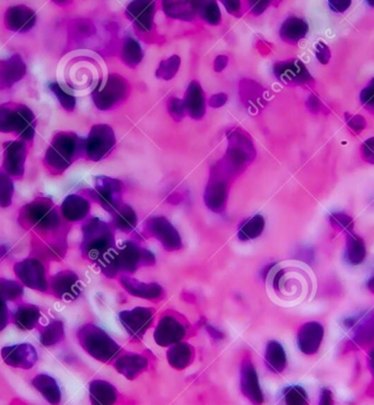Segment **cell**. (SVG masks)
Listing matches in <instances>:
<instances>
[{
  "mask_svg": "<svg viewBox=\"0 0 374 405\" xmlns=\"http://www.w3.org/2000/svg\"><path fill=\"white\" fill-rule=\"evenodd\" d=\"M81 252L99 265L115 251V239L111 227L101 219L91 218L83 227Z\"/></svg>",
  "mask_w": 374,
  "mask_h": 405,
  "instance_id": "6da1fadb",
  "label": "cell"
},
{
  "mask_svg": "<svg viewBox=\"0 0 374 405\" xmlns=\"http://www.w3.org/2000/svg\"><path fill=\"white\" fill-rule=\"evenodd\" d=\"M85 151V141L74 132H58L45 155V164L53 173H62Z\"/></svg>",
  "mask_w": 374,
  "mask_h": 405,
  "instance_id": "7a4b0ae2",
  "label": "cell"
},
{
  "mask_svg": "<svg viewBox=\"0 0 374 405\" xmlns=\"http://www.w3.org/2000/svg\"><path fill=\"white\" fill-rule=\"evenodd\" d=\"M77 338L91 357L104 364L117 359L121 352L119 344L103 329L92 323L83 325L78 330Z\"/></svg>",
  "mask_w": 374,
  "mask_h": 405,
  "instance_id": "3957f363",
  "label": "cell"
},
{
  "mask_svg": "<svg viewBox=\"0 0 374 405\" xmlns=\"http://www.w3.org/2000/svg\"><path fill=\"white\" fill-rule=\"evenodd\" d=\"M0 132H13L24 141H31L35 135L33 112L22 104L0 105Z\"/></svg>",
  "mask_w": 374,
  "mask_h": 405,
  "instance_id": "277c9868",
  "label": "cell"
},
{
  "mask_svg": "<svg viewBox=\"0 0 374 405\" xmlns=\"http://www.w3.org/2000/svg\"><path fill=\"white\" fill-rule=\"evenodd\" d=\"M20 219L26 226L45 232L54 230L60 225V216L53 203L47 198H39L24 206L21 211Z\"/></svg>",
  "mask_w": 374,
  "mask_h": 405,
  "instance_id": "5b68a950",
  "label": "cell"
},
{
  "mask_svg": "<svg viewBox=\"0 0 374 405\" xmlns=\"http://www.w3.org/2000/svg\"><path fill=\"white\" fill-rule=\"evenodd\" d=\"M128 85L121 76L110 75L103 83H99L92 94L93 102L99 110H110L125 99Z\"/></svg>",
  "mask_w": 374,
  "mask_h": 405,
  "instance_id": "8992f818",
  "label": "cell"
},
{
  "mask_svg": "<svg viewBox=\"0 0 374 405\" xmlns=\"http://www.w3.org/2000/svg\"><path fill=\"white\" fill-rule=\"evenodd\" d=\"M117 138L111 126L94 125L85 141V153L92 162H100L113 150Z\"/></svg>",
  "mask_w": 374,
  "mask_h": 405,
  "instance_id": "52a82bcc",
  "label": "cell"
},
{
  "mask_svg": "<svg viewBox=\"0 0 374 405\" xmlns=\"http://www.w3.org/2000/svg\"><path fill=\"white\" fill-rule=\"evenodd\" d=\"M155 310L147 307H136L132 310L119 312V319L125 331L133 338H142L151 327Z\"/></svg>",
  "mask_w": 374,
  "mask_h": 405,
  "instance_id": "ba28073f",
  "label": "cell"
},
{
  "mask_svg": "<svg viewBox=\"0 0 374 405\" xmlns=\"http://www.w3.org/2000/svg\"><path fill=\"white\" fill-rule=\"evenodd\" d=\"M229 171L214 169V175L210 178V183L205 191V203L207 207L214 213H222L227 205L228 192H229Z\"/></svg>",
  "mask_w": 374,
  "mask_h": 405,
  "instance_id": "9c48e42d",
  "label": "cell"
},
{
  "mask_svg": "<svg viewBox=\"0 0 374 405\" xmlns=\"http://www.w3.org/2000/svg\"><path fill=\"white\" fill-rule=\"evenodd\" d=\"M254 147L248 138L243 134L233 132L229 137V148L226 156L225 166L231 173L239 171L254 158Z\"/></svg>",
  "mask_w": 374,
  "mask_h": 405,
  "instance_id": "30bf717a",
  "label": "cell"
},
{
  "mask_svg": "<svg viewBox=\"0 0 374 405\" xmlns=\"http://www.w3.org/2000/svg\"><path fill=\"white\" fill-rule=\"evenodd\" d=\"M15 273L21 283L28 288L35 291H46L47 279L45 266L37 259H26L15 265Z\"/></svg>",
  "mask_w": 374,
  "mask_h": 405,
  "instance_id": "8fae6325",
  "label": "cell"
},
{
  "mask_svg": "<svg viewBox=\"0 0 374 405\" xmlns=\"http://www.w3.org/2000/svg\"><path fill=\"white\" fill-rule=\"evenodd\" d=\"M185 335L186 327L181 320L172 314H165L155 327L153 338L158 345L168 347L182 342Z\"/></svg>",
  "mask_w": 374,
  "mask_h": 405,
  "instance_id": "7c38bea8",
  "label": "cell"
},
{
  "mask_svg": "<svg viewBox=\"0 0 374 405\" xmlns=\"http://www.w3.org/2000/svg\"><path fill=\"white\" fill-rule=\"evenodd\" d=\"M147 228L167 251H178L181 249V236L168 219L161 216L153 217L148 221Z\"/></svg>",
  "mask_w": 374,
  "mask_h": 405,
  "instance_id": "4fadbf2b",
  "label": "cell"
},
{
  "mask_svg": "<svg viewBox=\"0 0 374 405\" xmlns=\"http://www.w3.org/2000/svg\"><path fill=\"white\" fill-rule=\"evenodd\" d=\"M3 170L9 177L21 179L24 175L28 149L24 141H6L3 144Z\"/></svg>",
  "mask_w": 374,
  "mask_h": 405,
  "instance_id": "5bb4252c",
  "label": "cell"
},
{
  "mask_svg": "<svg viewBox=\"0 0 374 405\" xmlns=\"http://www.w3.org/2000/svg\"><path fill=\"white\" fill-rule=\"evenodd\" d=\"M274 74L279 80L289 85H309L313 83L312 76L305 64L299 60L276 62Z\"/></svg>",
  "mask_w": 374,
  "mask_h": 405,
  "instance_id": "9a60e30c",
  "label": "cell"
},
{
  "mask_svg": "<svg viewBox=\"0 0 374 405\" xmlns=\"http://www.w3.org/2000/svg\"><path fill=\"white\" fill-rule=\"evenodd\" d=\"M96 198L104 209L113 213L121 205V183L113 178H96Z\"/></svg>",
  "mask_w": 374,
  "mask_h": 405,
  "instance_id": "2e32d148",
  "label": "cell"
},
{
  "mask_svg": "<svg viewBox=\"0 0 374 405\" xmlns=\"http://www.w3.org/2000/svg\"><path fill=\"white\" fill-rule=\"evenodd\" d=\"M1 357L8 366L30 369L37 361V352L31 344L7 346L1 350Z\"/></svg>",
  "mask_w": 374,
  "mask_h": 405,
  "instance_id": "e0dca14e",
  "label": "cell"
},
{
  "mask_svg": "<svg viewBox=\"0 0 374 405\" xmlns=\"http://www.w3.org/2000/svg\"><path fill=\"white\" fill-rule=\"evenodd\" d=\"M241 391L254 405L264 402V395L260 386L257 372L250 359H244L240 370Z\"/></svg>",
  "mask_w": 374,
  "mask_h": 405,
  "instance_id": "ac0fdd59",
  "label": "cell"
},
{
  "mask_svg": "<svg viewBox=\"0 0 374 405\" xmlns=\"http://www.w3.org/2000/svg\"><path fill=\"white\" fill-rule=\"evenodd\" d=\"M324 338V327L318 321L302 325L298 331L297 344L300 352L311 356L318 353Z\"/></svg>",
  "mask_w": 374,
  "mask_h": 405,
  "instance_id": "d6986e66",
  "label": "cell"
},
{
  "mask_svg": "<svg viewBox=\"0 0 374 405\" xmlns=\"http://www.w3.org/2000/svg\"><path fill=\"white\" fill-rule=\"evenodd\" d=\"M51 287L55 296L64 300H75L81 293L79 277L71 270H62L53 276Z\"/></svg>",
  "mask_w": 374,
  "mask_h": 405,
  "instance_id": "ffe728a7",
  "label": "cell"
},
{
  "mask_svg": "<svg viewBox=\"0 0 374 405\" xmlns=\"http://www.w3.org/2000/svg\"><path fill=\"white\" fill-rule=\"evenodd\" d=\"M37 24V15L26 6H12L5 13V26L7 29L19 33L30 31Z\"/></svg>",
  "mask_w": 374,
  "mask_h": 405,
  "instance_id": "44dd1931",
  "label": "cell"
},
{
  "mask_svg": "<svg viewBox=\"0 0 374 405\" xmlns=\"http://www.w3.org/2000/svg\"><path fill=\"white\" fill-rule=\"evenodd\" d=\"M351 338L360 347L374 343V312L364 313L358 318H351L348 321Z\"/></svg>",
  "mask_w": 374,
  "mask_h": 405,
  "instance_id": "7402d4cb",
  "label": "cell"
},
{
  "mask_svg": "<svg viewBox=\"0 0 374 405\" xmlns=\"http://www.w3.org/2000/svg\"><path fill=\"white\" fill-rule=\"evenodd\" d=\"M26 74V62L21 55L15 54L7 60H0V89L11 88L24 78Z\"/></svg>",
  "mask_w": 374,
  "mask_h": 405,
  "instance_id": "603a6c76",
  "label": "cell"
},
{
  "mask_svg": "<svg viewBox=\"0 0 374 405\" xmlns=\"http://www.w3.org/2000/svg\"><path fill=\"white\" fill-rule=\"evenodd\" d=\"M119 283L129 295L138 297V298L159 300L164 296V291L157 283H142L128 276L119 278Z\"/></svg>",
  "mask_w": 374,
  "mask_h": 405,
  "instance_id": "cb8c5ba5",
  "label": "cell"
},
{
  "mask_svg": "<svg viewBox=\"0 0 374 405\" xmlns=\"http://www.w3.org/2000/svg\"><path fill=\"white\" fill-rule=\"evenodd\" d=\"M155 12V1H133L126 9V15L142 31L153 29Z\"/></svg>",
  "mask_w": 374,
  "mask_h": 405,
  "instance_id": "d4e9b609",
  "label": "cell"
},
{
  "mask_svg": "<svg viewBox=\"0 0 374 405\" xmlns=\"http://www.w3.org/2000/svg\"><path fill=\"white\" fill-rule=\"evenodd\" d=\"M148 364L149 363L145 356L128 353L119 356L114 363V367L121 376H124L127 379L134 380L145 372Z\"/></svg>",
  "mask_w": 374,
  "mask_h": 405,
  "instance_id": "484cf974",
  "label": "cell"
},
{
  "mask_svg": "<svg viewBox=\"0 0 374 405\" xmlns=\"http://www.w3.org/2000/svg\"><path fill=\"white\" fill-rule=\"evenodd\" d=\"M184 105L189 117L194 120H201L206 113L205 94L197 81H192L184 96Z\"/></svg>",
  "mask_w": 374,
  "mask_h": 405,
  "instance_id": "4316f807",
  "label": "cell"
},
{
  "mask_svg": "<svg viewBox=\"0 0 374 405\" xmlns=\"http://www.w3.org/2000/svg\"><path fill=\"white\" fill-rule=\"evenodd\" d=\"M90 212V204L79 195H69L62 204V215L66 221L76 223L85 219Z\"/></svg>",
  "mask_w": 374,
  "mask_h": 405,
  "instance_id": "83f0119b",
  "label": "cell"
},
{
  "mask_svg": "<svg viewBox=\"0 0 374 405\" xmlns=\"http://www.w3.org/2000/svg\"><path fill=\"white\" fill-rule=\"evenodd\" d=\"M92 405H113L117 400V391L114 386L104 380H94L89 387Z\"/></svg>",
  "mask_w": 374,
  "mask_h": 405,
  "instance_id": "f1b7e54d",
  "label": "cell"
},
{
  "mask_svg": "<svg viewBox=\"0 0 374 405\" xmlns=\"http://www.w3.org/2000/svg\"><path fill=\"white\" fill-rule=\"evenodd\" d=\"M32 385L41 393L47 402L58 405L62 401V393L56 380L49 374H37L32 380Z\"/></svg>",
  "mask_w": 374,
  "mask_h": 405,
  "instance_id": "f546056e",
  "label": "cell"
},
{
  "mask_svg": "<svg viewBox=\"0 0 374 405\" xmlns=\"http://www.w3.org/2000/svg\"><path fill=\"white\" fill-rule=\"evenodd\" d=\"M307 32H309V24L305 19L290 17L284 21L280 28V37L287 43L296 44L302 39H305Z\"/></svg>",
  "mask_w": 374,
  "mask_h": 405,
  "instance_id": "4dcf8cb0",
  "label": "cell"
},
{
  "mask_svg": "<svg viewBox=\"0 0 374 405\" xmlns=\"http://www.w3.org/2000/svg\"><path fill=\"white\" fill-rule=\"evenodd\" d=\"M194 356H195V352H194L193 346L184 342L171 346L167 353L169 364L176 370H183L186 367H189L193 361Z\"/></svg>",
  "mask_w": 374,
  "mask_h": 405,
  "instance_id": "1f68e13d",
  "label": "cell"
},
{
  "mask_svg": "<svg viewBox=\"0 0 374 405\" xmlns=\"http://www.w3.org/2000/svg\"><path fill=\"white\" fill-rule=\"evenodd\" d=\"M265 364L274 374H280L287 367V354L284 346L277 341H271L265 350Z\"/></svg>",
  "mask_w": 374,
  "mask_h": 405,
  "instance_id": "d6a6232c",
  "label": "cell"
},
{
  "mask_svg": "<svg viewBox=\"0 0 374 405\" xmlns=\"http://www.w3.org/2000/svg\"><path fill=\"white\" fill-rule=\"evenodd\" d=\"M366 257V248L362 236L348 232L346 238V248H345V261L351 266L362 264Z\"/></svg>",
  "mask_w": 374,
  "mask_h": 405,
  "instance_id": "836d02e7",
  "label": "cell"
},
{
  "mask_svg": "<svg viewBox=\"0 0 374 405\" xmlns=\"http://www.w3.org/2000/svg\"><path fill=\"white\" fill-rule=\"evenodd\" d=\"M41 311L34 304H21L13 314V322L21 330H32L39 322Z\"/></svg>",
  "mask_w": 374,
  "mask_h": 405,
  "instance_id": "e575fe53",
  "label": "cell"
},
{
  "mask_svg": "<svg viewBox=\"0 0 374 405\" xmlns=\"http://www.w3.org/2000/svg\"><path fill=\"white\" fill-rule=\"evenodd\" d=\"M162 6L170 18L191 21L197 15L195 1H163Z\"/></svg>",
  "mask_w": 374,
  "mask_h": 405,
  "instance_id": "d590c367",
  "label": "cell"
},
{
  "mask_svg": "<svg viewBox=\"0 0 374 405\" xmlns=\"http://www.w3.org/2000/svg\"><path fill=\"white\" fill-rule=\"evenodd\" d=\"M112 214L114 226L121 232H130L137 226V215L129 205H121Z\"/></svg>",
  "mask_w": 374,
  "mask_h": 405,
  "instance_id": "8d00e7d4",
  "label": "cell"
},
{
  "mask_svg": "<svg viewBox=\"0 0 374 405\" xmlns=\"http://www.w3.org/2000/svg\"><path fill=\"white\" fill-rule=\"evenodd\" d=\"M264 228H265V219L263 216L255 215L241 225L237 236L241 241L254 240L261 236Z\"/></svg>",
  "mask_w": 374,
  "mask_h": 405,
  "instance_id": "74e56055",
  "label": "cell"
},
{
  "mask_svg": "<svg viewBox=\"0 0 374 405\" xmlns=\"http://www.w3.org/2000/svg\"><path fill=\"white\" fill-rule=\"evenodd\" d=\"M144 55H142V46L133 37H127L125 40L123 49H121V60L129 67H136L142 62Z\"/></svg>",
  "mask_w": 374,
  "mask_h": 405,
  "instance_id": "f35d334b",
  "label": "cell"
},
{
  "mask_svg": "<svg viewBox=\"0 0 374 405\" xmlns=\"http://www.w3.org/2000/svg\"><path fill=\"white\" fill-rule=\"evenodd\" d=\"M64 325L60 320H54L45 327L44 330L42 331L40 342H41L42 345L49 347V346H54L60 343L64 340Z\"/></svg>",
  "mask_w": 374,
  "mask_h": 405,
  "instance_id": "ab89813d",
  "label": "cell"
},
{
  "mask_svg": "<svg viewBox=\"0 0 374 405\" xmlns=\"http://www.w3.org/2000/svg\"><path fill=\"white\" fill-rule=\"evenodd\" d=\"M197 15L208 24H219L221 21V11L216 1H195Z\"/></svg>",
  "mask_w": 374,
  "mask_h": 405,
  "instance_id": "60d3db41",
  "label": "cell"
},
{
  "mask_svg": "<svg viewBox=\"0 0 374 405\" xmlns=\"http://www.w3.org/2000/svg\"><path fill=\"white\" fill-rule=\"evenodd\" d=\"M286 405H309V395L305 388L300 386H290L282 393Z\"/></svg>",
  "mask_w": 374,
  "mask_h": 405,
  "instance_id": "b9f144b4",
  "label": "cell"
},
{
  "mask_svg": "<svg viewBox=\"0 0 374 405\" xmlns=\"http://www.w3.org/2000/svg\"><path fill=\"white\" fill-rule=\"evenodd\" d=\"M180 66H181V58H178V55H173L172 58L163 60V62H160L159 68H158V78L170 80L176 75L178 69H180Z\"/></svg>",
  "mask_w": 374,
  "mask_h": 405,
  "instance_id": "7bdbcfd3",
  "label": "cell"
},
{
  "mask_svg": "<svg viewBox=\"0 0 374 405\" xmlns=\"http://www.w3.org/2000/svg\"><path fill=\"white\" fill-rule=\"evenodd\" d=\"M24 294V287L20 284L10 279L0 278V298L7 300H16Z\"/></svg>",
  "mask_w": 374,
  "mask_h": 405,
  "instance_id": "ee69618b",
  "label": "cell"
},
{
  "mask_svg": "<svg viewBox=\"0 0 374 405\" xmlns=\"http://www.w3.org/2000/svg\"><path fill=\"white\" fill-rule=\"evenodd\" d=\"M13 189L12 180L8 174L0 171V206L9 207L12 202Z\"/></svg>",
  "mask_w": 374,
  "mask_h": 405,
  "instance_id": "f6af8a7d",
  "label": "cell"
},
{
  "mask_svg": "<svg viewBox=\"0 0 374 405\" xmlns=\"http://www.w3.org/2000/svg\"><path fill=\"white\" fill-rule=\"evenodd\" d=\"M49 89L56 96L57 99L66 111H74L76 107L75 96L65 92L64 89L57 83H49Z\"/></svg>",
  "mask_w": 374,
  "mask_h": 405,
  "instance_id": "bcb514c9",
  "label": "cell"
},
{
  "mask_svg": "<svg viewBox=\"0 0 374 405\" xmlns=\"http://www.w3.org/2000/svg\"><path fill=\"white\" fill-rule=\"evenodd\" d=\"M330 223L337 232H352L354 229V221L350 216L345 213H333L330 216Z\"/></svg>",
  "mask_w": 374,
  "mask_h": 405,
  "instance_id": "7dc6e473",
  "label": "cell"
},
{
  "mask_svg": "<svg viewBox=\"0 0 374 405\" xmlns=\"http://www.w3.org/2000/svg\"><path fill=\"white\" fill-rule=\"evenodd\" d=\"M360 101L368 111L374 114V78L370 81L368 86L362 89V94H360Z\"/></svg>",
  "mask_w": 374,
  "mask_h": 405,
  "instance_id": "c3c4849f",
  "label": "cell"
},
{
  "mask_svg": "<svg viewBox=\"0 0 374 405\" xmlns=\"http://www.w3.org/2000/svg\"><path fill=\"white\" fill-rule=\"evenodd\" d=\"M169 113L171 117H173L174 120L181 121L185 115V105H184L183 100L173 98L171 99L168 103Z\"/></svg>",
  "mask_w": 374,
  "mask_h": 405,
  "instance_id": "681fc988",
  "label": "cell"
},
{
  "mask_svg": "<svg viewBox=\"0 0 374 405\" xmlns=\"http://www.w3.org/2000/svg\"><path fill=\"white\" fill-rule=\"evenodd\" d=\"M346 121L348 128L355 134H359L366 128V121L364 120V117H362V115H352L346 113Z\"/></svg>",
  "mask_w": 374,
  "mask_h": 405,
  "instance_id": "f907efd6",
  "label": "cell"
},
{
  "mask_svg": "<svg viewBox=\"0 0 374 405\" xmlns=\"http://www.w3.org/2000/svg\"><path fill=\"white\" fill-rule=\"evenodd\" d=\"M362 157L364 162L374 164V137L366 139L362 146Z\"/></svg>",
  "mask_w": 374,
  "mask_h": 405,
  "instance_id": "816d5d0a",
  "label": "cell"
},
{
  "mask_svg": "<svg viewBox=\"0 0 374 405\" xmlns=\"http://www.w3.org/2000/svg\"><path fill=\"white\" fill-rule=\"evenodd\" d=\"M315 55H316L318 62L323 65H326L330 62V51L328 45L323 41L318 42V44L315 45Z\"/></svg>",
  "mask_w": 374,
  "mask_h": 405,
  "instance_id": "f5cc1de1",
  "label": "cell"
},
{
  "mask_svg": "<svg viewBox=\"0 0 374 405\" xmlns=\"http://www.w3.org/2000/svg\"><path fill=\"white\" fill-rule=\"evenodd\" d=\"M328 5L334 12L341 13L345 12L350 7L351 1L350 0H330L328 1Z\"/></svg>",
  "mask_w": 374,
  "mask_h": 405,
  "instance_id": "db71d44e",
  "label": "cell"
},
{
  "mask_svg": "<svg viewBox=\"0 0 374 405\" xmlns=\"http://www.w3.org/2000/svg\"><path fill=\"white\" fill-rule=\"evenodd\" d=\"M3 299L0 298V332L8 325V307Z\"/></svg>",
  "mask_w": 374,
  "mask_h": 405,
  "instance_id": "11a10c76",
  "label": "cell"
},
{
  "mask_svg": "<svg viewBox=\"0 0 374 405\" xmlns=\"http://www.w3.org/2000/svg\"><path fill=\"white\" fill-rule=\"evenodd\" d=\"M318 405H334L333 393L328 388H324L321 391L320 401Z\"/></svg>",
  "mask_w": 374,
  "mask_h": 405,
  "instance_id": "9f6ffc18",
  "label": "cell"
},
{
  "mask_svg": "<svg viewBox=\"0 0 374 405\" xmlns=\"http://www.w3.org/2000/svg\"><path fill=\"white\" fill-rule=\"evenodd\" d=\"M271 1H250V9L254 15H261L269 7Z\"/></svg>",
  "mask_w": 374,
  "mask_h": 405,
  "instance_id": "6f0895ef",
  "label": "cell"
},
{
  "mask_svg": "<svg viewBox=\"0 0 374 405\" xmlns=\"http://www.w3.org/2000/svg\"><path fill=\"white\" fill-rule=\"evenodd\" d=\"M228 96L225 94H216V96H212L210 99V104L212 107H220L222 105H225L226 102H227Z\"/></svg>",
  "mask_w": 374,
  "mask_h": 405,
  "instance_id": "680465c9",
  "label": "cell"
},
{
  "mask_svg": "<svg viewBox=\"0 0 374 405\" xmlns=\"http://www.w3.org/2000/svg\"><path fill=\"white\" fill-rule=\"evenodd\" d=\"M228 62H229V60H228L227 56H225V55H220V56H218V58L214 60V71H217V73L223 71V69L227 67Z\"/></svg>",
  "mask_w": 374,
  "mask_h": 405,
  "instance_id": "91938a15",
  "label": "cell"
},
{
  "mask_svg": "<svg viewBox=\"0 0 374 405\" xmlns=\"http://www.w3.org/2000/svg\"><path fill=\"white\" fill-rule=\"evenodd\" d=\"M307 105H309V109L314 112V113H318L320 110H322V102L320 101V99L316 96H311L309 98Z\"/></svg>",
  "mask_w": 374,
  "mask_h": 405,
  "instance_id": "94428289",
  "label": "cell"
},
{
  "mask_svg": "<svg viewBox=\"0 0 374 405\" xmlns=\"http://www.w3.org/2000/svg\"><path fill=\"white\" fill-rule=\"evenodd\" d=\"M222 3H223V6L227 8L228 12L229 13H233V15H235L237 11L240 10V1H222Z\"/></svg>",
  "mask_w": 374,
  "mask_h": 405,
  "instance_id": "6125c7cd",
  "label": "cell"
},
{
  "mask_svg": "<svg viewBox=\"0 0 374 405\" xmlns=\"http://www.w3.org/2000/svg\"><path fill=\"white\" fill-rule=\"evenodd\" d=\"M207 332L210 333V336H212L214 340H222L223 338V333L221 331L218 330L217 327H212V325H207L206 327Z\"/></svg>",
  "mask_w": 374,
  "mask_h": 405,
  "instance_id": "be15d7a7",
  "label": "cell"
},
{
  "mask_svg": "<svg viewBox=\"0 0 374 405\" xmlns=\"http://www.w3.org/2000/svg\"><path fill=\"white\" fill-rule=\"evenodd\" d=\"M368 363H369L370 372H371L374 378V347L372 348L369 355H368Z\"/></svg>",
  "mask_w": 374,
  "mask_h": 405,
  "instance_id": "e7e4bbea",
  "label": "cell"
},
{
  "mask_svg": "<svg viewBox=\"0 0 374 405\" xmlns=\"http://www.w3.org/2000/svg\"><path fill=\"white\" fill-rule=\"evenodd\" d=\"M366 287H368V289H369L372 294L374 295V274L372 275V277L370 278L369 281H368V283H366Z\"/></svg>",
  "mask_w": 374,
  "mask_h": 405,
  "instance_id": "03108f58",
  "label": "cell"
},
{
  "mask_svg": "<svg viewBox=\"0 0 374 405\" xmlns=\"http://www.w3.org/2000/svg\"><path fill=\"white\" fill-rule=\"evenodd\" d=\"M366 3H369L370 6H373L374 7V1H370L369 0V1H366Z\"/></svg>",
  "mask_w": 374,
  "mask_h": 405,
  "instance_id": "003e7915",
  "label": "cell"
}]
</instances>
